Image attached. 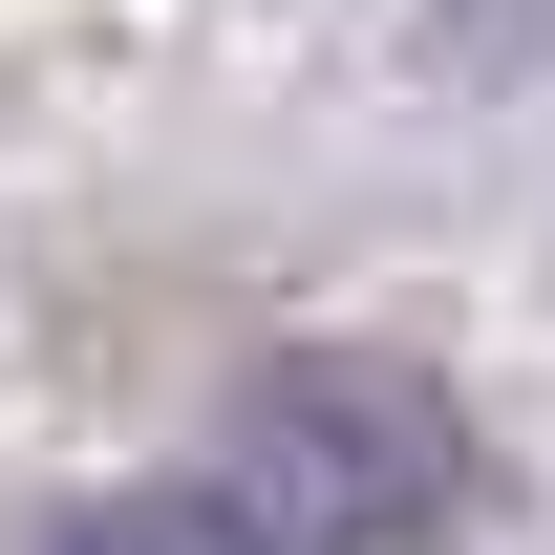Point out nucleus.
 I'll list each match as a JSON object with an SVG mask.
<instances>
[{
	"mask_svg": "<svg viewBox=\"0 0 555 555\" xmlns=\"http://www.w3.org/2000/svg\"><path fill=\"white\" fill-rule=\"evenodd\" d=\"M43 555H235V513H214V491L171 470V491H107V513H65Z\"/></svg>",
	"mask_w": 555,
	"mask_h": 555,
	"instance_id": "f03ea898",
	"label": "nucleus"
},
{
	"mask_svg": "<svg viewBox=\"0 0 555 555\" xmlns=\"http://www.w3.org/2000/svg\"><path fill=\"white\" fill-rule=\"evenodd\" d=\"M193 491L235 513V555H406L449 534V491H470V427H449V385L427 363H257L235 385V427L193 449Z\"/></svg>",
	"mask_w": 555,
	"mask_h": 555,
	"instance_id": "f257e3e1",
	"label": "nucleus"
}]
</instances>
